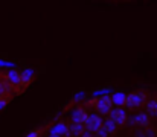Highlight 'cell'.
Listing matches in <instances>:
<instances>
[{
	"mask_svg": "<svg viewBox=\"0 0 157 137\" xmlns=\"http://www.w3.org/2000/svg\"><path fill=\"white\" fill-rule=\"evenodd\" d=\"M0 78H3V73H0Z\"/></svg>",
	"mask_w": 157,
	"mask_h": 137,
	"instance_id": "8",
	"label": "cell"
},
{
	"mask_svg": "<svg viewBox=\"0 0 157 137\" xmlns=\"http://www.w3.org/2000/svg\"><path fill=\"white\" fill-rule=\"evenodd\" d=\"M116 127H117V124H116L111 117H110L107 122H104V130L107 133H114V131H116Z\"/></svg>",
	"mask_w": 157,
	"mask_h": 137,
	"instance_id": "7",
	"label": "cell"
},
{
	"mask_svg": "<svg viewBox=\"0 0 157 137\" xmlns=\"http://www.w3.org/2000/svg\"><path fill=\"white\" fill-rule=\"evenodd\" d=\"M142 101H144L142 94H139V93H128V94H127L125 105H128V107L134 108V107H139V105L142 104Z\"/></svg>",
	"mask_w": 157,
	"mask_h": 137,
	"instance_id": "4",
	"label": "cell"
},
{
	"mask_svg": "<svg viewBox=\"0 0 157 137\" xmlns=\"http://www.w3.org/2000/svg\"><path fill=\"white\" fill-rule=\"evenodd\" d=\"M111 99H113V104H116V105H124L125 101H127V94L117 91V93H114V94L111 96Z\"/></svg>",
	"mask_w": 157,
	"mask_h": 137,
	"instance_id": "6",
	"label": "cell"
},
{
	"mask_svg": "<svg viewBox=\"0 0 157 137\" xmlns=\"http://www.w3.org/2000/svg\"><path fill=\"white\" fill-rule=\"evenodd\" d=\"M110 117L117 124V127H122V125L125 124V120H127V113H125V110L121 108V105H119L117 108H114V110L110 111Z\"/></svg>",
	"mask_w": 157,
	"mask_h": 137,
	"instance_id": "3",
	"label": "cell"
},
{
	"mask_svg": "<svg viewBox=\"0 0 157 137\" xmlns=\"http://www.w3.org/2000/svg\"><path fill=\"white\" fill-rule=\"evenodd\" d=\"M84 127H86L89 131L98 133L101 128H104V119H102V114H101V113H92V114H89L87 119H86Z\"/></svg>",
	"mask_w": 157,
	"mask_h": 137,
	"instance_id": "1",
	"label": "cell"
},
{
	"mask_svg": "<svg viewBox=\"0 0 157 137\" xmlns=\"http://www.w3.org/2000/svg\"><path fill=\"white\" fill-rule=\"evenodd\" d=\"M93 105H95V108H96L98 113H101V114H110L111 105H113V99L108 97V96H102V97L93 101Z\"/></svg>",
	"mask_w": 157,
	"mask_h": 137,
	"instance_id": "2",
	"label": "cell"
},
{
	"mask_svg": "<svg viewBox=\"0 0 157 137\" xmlns=\"http://www.w3.org/2000/svg\"><path fill=\"white\" fill-rule=\"evenodd\" d=\"M87 116H89V114L86 113V110L76 108V110L72 113V122H73V124H86Z\"/></svg>",
	"mask_w": 157,
	"mask_h": 137,
	"instance_id": "5",
	"label": "cell"
}]
</instances>
